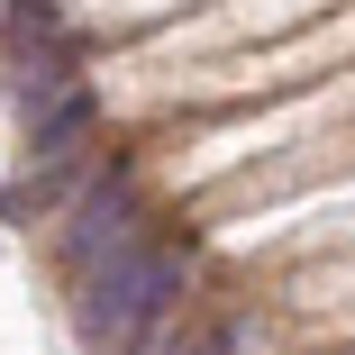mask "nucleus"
Wrapping results in <instances>:
<instances>
[{"mask_svg":"<svg viewBox=\"0 0 355 355\" xmlns=\"http://www.w3.org/2000/svg\"><path fill=\"white\" fill-rule=\"evenodd\" d=\"M83 282H92V292H83V346L92 355H137L146 328L164 319L173 282H182V255L173 246H128L119 264H101Z\"/></svg>","mask_w":355,"mask_h":355,"instance_id":"f257e3e1","label":"nucleus"},{"mask_svg":"<svg viewBox=\"0 0 355 355\" xmlns=\"http://www.w3.org/2000/svg\"><path fill=\"white\" fill-rule=\"evenodd\" d=\"M200 355H237V337H209V346H200Z\"/></svg>","mask_w":355,"mask_h":355,"instance_id":"20e7f679","label":"nucleus"},{"mask_svg":"<svg viewBox=\"0 0 355 355\" xmlns=\"http://www.w3.org/2000/svg\"><path fill=\"white\" fill-rule=\"evenodd\" d=\"M128 246H137V200H128L119 173H92L83 200H73V237H64V255H73V273H101V264H119Z\"/></svg>","mask_w":355,"mask_h":355,"instance_id":"f03ea898","label":"nucleus"},{"mask_svg":"<svg viewBox=\"0 0 355 355\" xmlns=\"http://www.w3.org/2000/svg\"><path fill=\"white\" fill-rule=\"evenodd\" d=\"M92 128V92L83 83H64L46 110H37V128H28V146H37V164H55V155H73V137Z\"/></svg>","mask_w":355,"mask_h":355,"instance_id":"7ed1b4c3","label":"nucleus"}]
</instances>
